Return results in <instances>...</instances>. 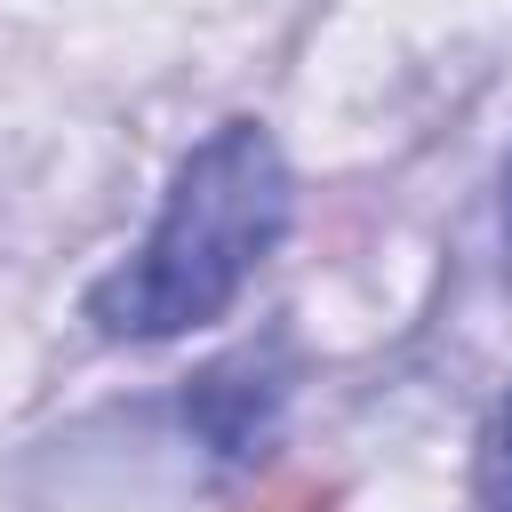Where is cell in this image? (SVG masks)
<instances>
[{"instance_id":"obj_1","label":"cell","mask_w":512,"mask_h":512,"mask_svg":"<svg viewBox=\"0 0 512 512\" xmlns=\"http://www.w3.org/2000/svg\"><path fill=\"white\" fill-rule=\"evenodd\" d=\"M296 216V176L264 120H224L200 136L144 232V248L88 288V320L112 344H160L184 336L248 288V272L280 248Z\"/></svg>"},{"instance_id":"obj_2","label":"cell","mask_w":512,"mask_h":512,"mask_svg":"<svg viewBox=\"0 0 512 512\" xmlns=\"http://www.w3.org/2000/svg\"><path fill=\"white\" fill-rule=\"evenodd\" d=\"M272 400H280V384L256 368V352H240V360H216L200 384H192V416H200V432L224 448V456H240L256 432H264V416H272Z\"/></svg>"},{"instance_id":"obj_3","label":"cell","mask_w":512,"mask_h":512,"mask_svg":"<svg viewBox=\"0 0 512 512\" xmlns=\"http://www.w3.org/2000/svg\"><path fill=\"white\" fill-rule=\"evenodd\" d=\"M480 504L488 512H512V392L496 400L488 440H480Z\"/></svg>"},{"instance_id":"obj_4","label":"cell","mask_w":512,"mask_h":512,"mask_svg":"<svg viewBox=\"0 0 512 512\" xmlns=\"http://www.w3.org/2000/svg\"><path fill=\"white\" fill-rule=\"evenodd\" d=\"M240 512H328V488H312V480H264Z\"/></svg>"},{"instance_id":"obj_5","label":"cell","mask_w":512,"mask_h":512,"mask_svg":"<svg viewBox=\"0 0 512 512\" xmlns=\"http://www.w3.org/2000/svg\"><path fill=\"white\" fill-rule=\"evenodd\" d=\"M504 240H512V160H504Z\"/></svg>"}]
</instances>
